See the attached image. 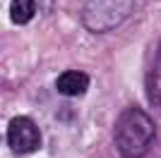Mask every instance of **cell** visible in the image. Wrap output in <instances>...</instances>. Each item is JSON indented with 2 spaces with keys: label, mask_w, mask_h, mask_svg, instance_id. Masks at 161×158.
Instances as JSON below:
<instances>
[{
  "label": "cell",
  "mask_w": 161,
  "mask_h": 158,
  "mask_svg": "<svg viewBox=\"0 0 161 158\" xmlns=\"http://www.w3.org/2000/svg\"><path fill=\"white\" fill-rule=\"evenodd\" d=\"M144 91L154 108H161V41L156 43V50L152 55L147 77H144Z\"/></svg>",
  "instance_id": "4"
},
{
  "label": "cell",
  "mask_w": 161,
  "mask_h": 158,
  "mask_svg": "<svg viewBox=\"0 0 161 158\" xmlns=\"http://www.w3.org/2000/svg\"><path fill=\"white\" fill-rule=\"evenodd\" d=\"M135 10V0H87L82 24L92 34H106L120 26Z\"/></svg>",
  "instance_id": "2"
},
{
  "label": "cell",
  "mask_w": 161,
  "mask_h": 158,
  "mask_svg": "<svg viewBox=\"0 0 161 158\" xmlns=\"http://www.w3.org/2000/svg\"><path fill=\"white\" fill-rule=\"evenodd\" d=\"M34 14H36V0H12L10 3V19L17 26L31 22Z\"/></svg>",
  "instance_id": "6"
},
{
  "label": "cell",
  "mask_w": 161,
  "mask_h": 158,
  "mask_svg": "<svg viewBox=\"0 0 161 158\" xmlns=\"http://www.w3.org/2000/svg\"><path fill=\"white\" fill-rule=\"evenodd\" d=\"M55 89H58L60 96H70V98L82 96L89 89V74L80 72V70H67V72H63L55 79Z\"/></svg>",
  "instance_id": "5"
},
{
  "label": "cell",
  "mask_w": 161,
  "mask_h": 158,
  "mask_svg": "<svg viewBox=\"0 0 161 158\" xmlns=\"http://www.w3.org/2000/svg\"><path fill=\"white\" fill-rule=\"evenodd\" d=\"M7 146L14 153H31L41 146V129L27 115H17L7 125Z\"/></svg>",
  "instance_id": "3"
},
{
  "label": "cell",
  "mask_w": 161,
  "mask_h": 158,
  "mask_svg": "<svg viewBox=\"0 0 161 158\" xmlns=\"http://www.w3.org/2000/svg\"><path fill=\"white\" fill-rule=\"evenodd\" d=\"M156 139V125L147 113L130 105L118 115L113 127V144L123 158H144Z\"/></svg>",
  "instance_id": "1"
}]
</instances>
